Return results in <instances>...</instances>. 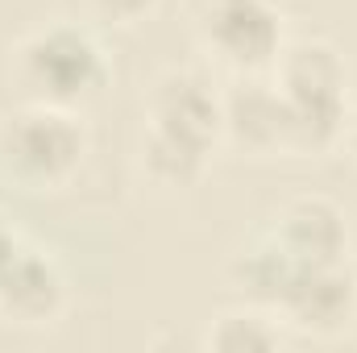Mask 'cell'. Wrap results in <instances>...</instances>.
I'll return each instance as SVG.
<instances>
[{
    "instance_id": "obj_7",
    "label": "cell",
    "mask_w": 357,
    "mask_h": 353,
    "mask_svg": "<svg viewBox=\"0 0 357 353\" xmlns=\"http://www.w3.org/2000/svg\"><path fill=\"white\" fill-rule=\"evenodd\" d=\"M59 303H63L59 270L29 250H17L0 270V312L21 324H42L59 312Z\"/></svg>"
},
{
    "instance_id": "obj_4",
    "label": "cell",
    "mask_w": 357,
    "mask_h": 353,
    "mask_svg": "<svg viewBox=\"0 0 357 353\" xmlns=\"http://www.w3.org/2000/svg\"><path fill=\"white\" fill-rule=\"evenodd\" d=\"M354 303H357L354 274H345L341 262L328 266L295 262L274 308H282L291 316V324H299L307 333H337V329L349 324Z\"/></svg>"
},
{
    "instance_id": "obj_13",
    "label": "cell",
    "mask_w": 357,
    "mask_h": 353,
    "mask_svg": "<svg viewBox=\"0 0 357 353\" xmlns=\"http://www.w3.org/2000/svg\"><path fill=\"white\" fill-rule=\"evenodd\" d=\"M354 150H357V125H354Z\"/></svg>"
},
{
    "instance_id": "obj_2",
    "label": "cell",
    "mask_w": 357,
    "mask_h": 353,
    "mask_svg": "<svg viewBox=\"0 0 357 353\" xmlns=\"http://www.w3.org/2000/svg\"><path fill=\"white\" fill-rule=\"evenodd\" d=\"M220 104L212 91L191 75L167 80L154 104V142H150V163L162 179H191L204 163L208 142L220 129Z\"/></svg>"
},
{
    "instance_id": "obj_12",
    "label": "cell",
    "mask_w": 357,
    "mask_h": 353,
    "mask_svg": "<svg viewBox=\"0 0 357 353\" xmlns=\"http://www.w3.org/2000/svg\"><path fill=\"white\" fill-rule=\"evenodd\" d=\"M13 254H17V241H13V233L0 225V270L8 266V258H13Z\"/></svg>"
},
{
    "instance_id": "obj_3",
    "label": "cell",
    "mask_w": 357,
    "mask_h": 353,
    "mask_svg": "<svg viewBox=\"0 0 357 353\" xmlns=\"http://www.w3.org/2000/svg\"><path fill=\"white\" fill-rule=\"evenodd\" d=\"M84 154V133L71 117L38 108L4 129V158L29 179H63Z\"/></svg>"
},
{
    "instance_id": "obj_8",
    "label": "cell",
    "mask_w": 357,
    "mask_h": 353,
    "mask_svg": "<svg viewBox=\"0 0 357 353\" xmlns=\"http://www.w3.org/2000/svg\"><path fill=\"white\" fill-rule=\"evenodd\" d=\"M278 246L295 262H307V266L341 262V250H345L341 212L328 208L324 200H299V204H291L287 216H282V229H278Z\"/></svg>"
},
{
    "instance_id": "obj_5",
    "label": "cell",
    "mask_w": 357,
    "mask_h": 353,
    "mask_svg": "<svg viewBox=\"0 0 357 353\" xmlns=\"http://www.w3.org/2000/svg\"><path fill=\"white\" fill-rule=\"evenodd\" d=\"M25 80L46 100H75L100 84V54L84 33L50 29L25 46Z\"/></svg>"
},
{
    "instance_id": "obj_10",
    "label": "cell",
    "mask_w": 357,
    "mask_h": 353,
    "mask_svg": "<svg viewBox=\"0 0 357 353\" xmlns=\"http://www.w3.org/2000/svg\"><path fill=\"white\" fill-rule=\"evenodd\" d=\"M212 345L229 353H254V350H274L278 337L266 329V320H254V316H225L220 329L212 333Z\"/></svg>"
},
{
    "instance_id": "obj_9",
    "label": "cell",
    "mask_w": 357,
    "mask_h": 353,
    "mask_svg": "<svg viewBox=\"0 0 357 353\" xmlns=\"http://www.w3.org/2000/svg\"><path fill=\"white\" fill-rule=\"evenodd\" d=\"M225 121L250 146H278L282 142V96L266 84H241L229 96Z\"/></svg>"
},
{
    "instance_id": "obj_11",
    "label": "cell",
    "mask_w": 357,
    "mask_h": 353,
    "mask_svg": "<svg viewBox=\"0 0 357 353\" xmlns=\"http://www.w3.org/2000/svg\"><path fill=\"white\" fill-rule=\"evenodd\" d=\"M108 17H137V13H146L154 0H96Z\"/></svg>"
},
{
    "instance_id": "obj_1",
    "label": "cell",
    "mask_w": 357,
    "mask_h": 353,
    "mask_svg": "<svg viewBox=\"0 0 357 353\" xmlns=\"http://www.w3.org/2000/svg\"><path fill=\"white\" fill-rule=\"evenodd\" d=\"M341 63L328 46H295L282 63V146L320 150L341 129Z\"/></svg>"
},
{
    "instance_id": "obj_6",
    "label": "cell",
    "mask_w": 357,
    "mask_h": 353,
    "mask_svg": "<svg viewBox=\"0 0 357 353\" xmlns=\"http://www.w3.org/2000/svg\"><path fill=\"white\" fill-rule=\"evenodd\" d=\"M204 38L233 67H262L278 50V17L266 0H208Z\"/></svg>"
}]
</instances>
